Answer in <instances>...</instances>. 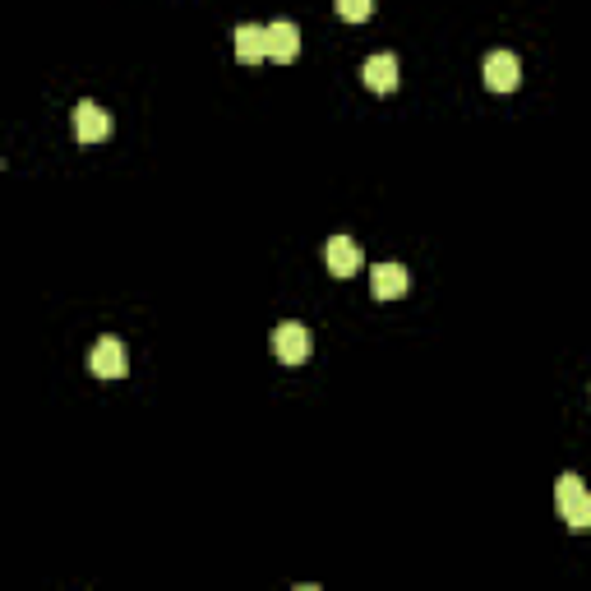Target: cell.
Returning a JSON list of instances; mask_svg holds the SVG:
<instances>
[{"mask_svg":"<svg viewBox=\"0 0 591 591\" xmlns=\"http://www.w3.org/2000/svg\"><path fill=\"white\" fill-rule=\"evenodd\" d=\"M236 61H241V65L268 61V33L259 24H241V28H236Z\"/></svg>","mask_w":591,"mask_h":591,"instance_id":"cell-10","label":"cell"},{"mask_svg":"<svg viewBox=\"0 0 591 591\" xmlns=\"http://www.w3.org/2000/svg\"><path fill=\"white\" fill-rule=\"evenodd\" d=\"M88 370H93L97 379H125V374H130V356H125V342L102 338V342L93 347V356H88Z\"/></svg>","mask_w":591,"mask_h":591,"instance_id":"cell-4","label":"cell"},{"mask_svg":"<svg viewBox=\"0 0 591 591\" xmlns=\"http://www.w3.org/2000/svg\"><path fill=\"white\" fill-rule=\"evenodd\" d=\"M370 282H374V296H379V301H398V296L411 291V273L402 264H374Z\"/></svg>","mask_w":591,"mask_h":591,"instance_id":"cell-8","label":"cell"},{"mask_svg":"<svg viewBox=\"0 0 591 591\" xmlns=\"http://www.w3.org/2000/svg\"><path fill=\"white\" fill-rule=\"evenodd\" d=\"M338 14L347 19V24H365L374 14V0H338Z\"/></svg>","mask_w":591,"mask_h":591,"instance_id":"cell-11","label":"cell"},{"mask_svg":"<svg viewBox=\"0 0 591 591\" xmlns=\"http://www.w3.org/2000/svg\"><path fill=\"white\" fill-rule=\"evenodd\" d=\"M555 504H559V518L573 531H591V495H587V485H582V476H573V471L559 476Z\"/></svg>","mask_w":591,"mask_h":591,"instance_id":"cell-1","label":"cell"},{"mask_svg":"<svg viewBox=\"0 0 591 591\" xmlns=\"http://www.w3.org/2000/svg\"><path fill=\"white\" fill-rule=\"evenodd\" d=\"M361 79L374 93H393V88H398V56H388V51L370 56V61L361 65Z\"/></svg>","mask_w":591,"mask_h":591,"instance_id":"cell-9","label":"cell"},{"mask_svg":"<svg viewBox=\"0 0 591 591\" xmlns=\"http://www.w3.org/2000/svg\"><path fill=\"white\" fill-rule=\"evenodd\" d=\"M481 79L490 93H513V88L522 84V61L513 51H490L481 65Z\"/></svg>","mask_w":591,"mask_h":591,"instance_id":"cell-2","label":"cell"},{"mask_svg":"<svg viewBox=\"0 0 591 591\" xmlns=\"http://www.w3.org/2000/svg\"><path fill=\"white\" fill-rule=\"evenodd\" d=\"M264 33H268V61L291 65L296 56H301V33H296V24H291V19H273Z\"/></svg>","mask_w":591,"mask_h":591,"instance_id":"cell-5","label":"cell"},{"mask_svg":"<svg viewBox=\"0 0 591 591\" xmlns=\"http://www.w3.org/2000/svg\"><path fill=\"white\" fill-rule=\"evenodd\" d=\"M324 259H328V273H333V278L361 273V245L351 241V236H333V241L324 245Z\"/></svg>","mask_w":591,"mask_h":591,"instance_id":"cell-7","label":"cell"},{"mask_svg":"<svg viewBox=\"0 0 591 591\" xmlns=\"http://www.w3.org/2000/svg\"><path fill=\"white\" fill-rule=\"evenodd\" d=\"M107 134H111V116L97 102H79L74 107V139L79 144H102Z\"/></svg>","mask_w":591,"mask_h":591,"instance_id":"cell-6","label":"cell"},{"mask_svg":"<svg viewBox=\"0 0 591 591\" xmlns=\"http://www.w3.org/2000/svg\"><path fill=\"white\" fill-rule=\"evenodd\" d=\"M273 351L282 365H305L310 361V328L305 324H278L273 328Z\"/></svg>","mask_w":591,"mask_h":591,"instance_id":"cell-3","label":"cell"}]
</instances>
